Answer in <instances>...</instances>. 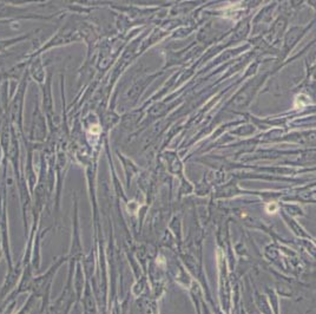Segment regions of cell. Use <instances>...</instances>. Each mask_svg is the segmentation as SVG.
Returning <instances> with one entry per match:
<instances>
[{"mask_svg": "<svg viewBox=\"0 0 316 314\" xmlns=\"http://www.w3.org/2000/svg\"><path fill=\"white\" fill-rule=\"evenodd\" d=\"M276 210H277V203L271 202V203L267 204V211L269 214H274V213H276Z\"/></svg>", "mask_w": 316, "mask_h": 314, "instance_id": "cell-1", "label": "cell"}]
</instances>
